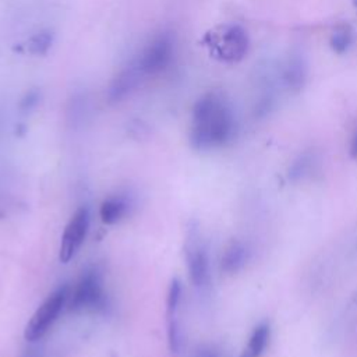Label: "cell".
I'll list each match as a JSON object with an SVG mask.
<instances>
[{
    "instance_id": "8fae6325",
    "label": "cell",
    "mask_w": 357,
    "mask_h": 357,
    "mask_svg": "<svg viewBox=\"0 0 357 357\" xmlns=\"http://www.w3.org/2000/svg\"><path fill=\"white\" fill-rule=\"evenodd\" d=\"M276 88L272 84L271 78L265 77V79L262 81V85L259 88L258 96L254 102V109L252 113L257 119H264L266 116H269L278 103V96H276Z\"/></svg>"
},
{
    "instance_id": "4fadbf2b",
    "label": "cell",
    "mask_w": 357,
    "mask_h": 357,
    "mask_svg": "<svg viewBox=\"0 0 357 357\" xmlns=\"http://www.w3.org/2000/svg\"><path fill=\"white\" fill-rule=\"evenodd\" d=\"M127 212V202L123 198H107L100 204L99 216L105 225L117 223Z\"/></svg>"
},
{
    "instance_id": "7a4b0ae2",
    "label": "cell",
    "mask_w": 357,
    "mask_h": 357,
    "mask_svg": "<svg viewBox=\"0 0 357 357\" xmlns=\"http://www.w3.org/2000/svg\"><path fill=\"white\" fill-rule=\"evenodd\" d=\"M68 296V286H60L36 308L24 329V337L28 342L39 340L49 331L63 310Z\"/></svg>"
},
{
    "instance_id": "2e32d148",
    "label": "cell",
    "mask_w": 357,
    "mask_h": 357,
    "mask_svg": "<svg viewBox=\"0 0 357 357\" xmlns=\"http://www.w3.org/2000/svg\"><path fill=\"white\" fill-rule=\"evenodd\" d=\"M53 33L50 31H40L29 38L28 40V52L31 54H45L53 45Z\"/></svg>"
},
{
    "instance_id": "7c38bea8",
    "label": "cell",
    "mask_w": 357,
    "mask_h": 357,
    "mask_svg": "<svg viewBox=\"0 0 357 357\" xmlns=\"http://www.w3.org/2000/svg\"><path fill=\"white\" fill-rule=\"evenodd\" d=\"M269 335L271 329L266 322H261L259 325H257L250 335L248 342L243 349L240 357H261L269 342Z\"/></svg>"
},
{
    "instance_id": "d6986e66",
    "label": "cell",
    "mask_w": 357,
    "mask_h": 357,
    "mask_svg": "<svg viewBox=\"0 0 357 357\" xmlns=\"http://www.w3.org/2000/svg\"><path fill=\"white\" fill-rule=\"evenodd\" d=\"M194 357H219L218 353L211 349L209 346H199L195 353H194Z\"/></svg>"
},
{
    "instance_id": "52a82bcc",
    "label": "cell",
    "mask_w": 357,
    "mask_h": 357,
    "mask_svg": "<svg viewBox=\"0 0 357 357\" xmlns=\"http://www.w3.org/2000/svg\"><path fill=\"white\" fill-rule=\"evenodd\" d=\"M250 49V36L247 31L237 24L229 25L218 45L219 56L226 61H238L244 59Z\"/></svg>"
},
{
    "instance_id": "8992f818",
    "label": "cell",
    "mask_w": 357,
    "mask_h": 357,
    "mask_svg": "<svg viewBox=\"0 0 357 357\" xmlns=\"http://www.w3.org/2000/svg\"><path fill=\"white\" fill-rule=\"evenodd\" d=\"M184 250L191 283L197 287L205 286L209 279V261L204 245L198 240L197 231L191 230L188 233Z\"/></svg>"
},
{
    "instance_id": "44dd1931",
    "label": "cell",
    "mask_w": 357,
    "mask_h": 357,
    "mask_svg": "<svg viewBox=\"0 0 357 357\" xmlns=\"http://www.w3.org/2000/svg\"><path fill=\"white\" fill-rule=\"evenodd\" d=\"M353 4L357 7V0H353Z\"/></svg>"
},
{
    "instance_id": "9a60e30c",
    "label": "cell",
    "mask_w": 357,
    "mask_h": 357,
    "mask_svg": "<svg viewBox=\"0 0 357 357\" xmlns=\"http://www.w3.org/2000/svg\"><path fill=\"white\" fill-rule=\"evenodd\" d=\"M315 156L311 152L301 153L290 166L289 169V178L291 180H301L305 176L310 174L312 166H314Z\"/></svg>"
},
{
    "instance_id": "277c9868",
    "label": "cell",
    "mask_w": 357,
    "mask_h": 357,
    "mask_svg": "<svg viewBox=\"0 0 357 357\" xmlns=\"http://www.w3.org/2000/svg\"><path fill=\"white\" fill-rule=\"evenodd\" d=\"M105 304L106 296L99 272L95 269L85 272L73 291L70 300V311H98L105 308Z\"/></svg>"
},
{
    "instance_id": "30bf717a",
    "label": "cell",
    "mask_w": 357,
    "mask_h": 357,
    "mask_svg": "<svg viewBox=\"0 0 357 357\" xmlns=\"http://www.w3.org/2000/svg\"><path fill=\"white\" fill-rule=\"evenodd\" d=\"M248 261V248L244 243L233 240L223 251L220 259V269L225 273H237L241 271Z\"/></svg>"
},
{
    "instance_id": "5bb4252c",
    "label": "cell",
    "mask_w": 357,
    "mask_h": 357,
    "mask_svg": "<svg viewBox=\"0 0 357 357\" xmlns=\"http://www.w3.org/2000/svg\"><path fill=\"white\" fill-rule=\"evenodd\" d=\"M354 43V32L349 25L337 26L329 38V46L336 54H344Z\"/></svg>"
},
{
    "instance_id": "ffe728a7",
    "label": "cell",
    "mask_w": 357,
    "mask_h": 357,
    "mask_svg": "<svg viewBox=\"0 0 357 357\" xmlns=\"http://www.w3.org/2000/svg\"><path fill=\"white\" fill-rule=\"evenodd\" d=\"M349 153L353 159H357V127L354 128L351 138H350V145H349Z\"/></svg>"
},
{
    "instance_id": "6da1fadb",
    "label": "cell",
    "mask_w": 357,
    "mask_h": 357,
    "mask_svg": "<svg viewBox=\"0 0 357 357\" xmlns=\"http://www.w3.org/2000/svg\"><path fill=\"white\" fill-rule=\"evenodd\" d=\"M237 121L229 102L216 92L204 93L192 107L190 142L198 151L226 145L234 137Z\"/></svg>"
},
{
    "instance_id": "e0dca14e",
    "label": "cell",
    "mask_w": 357,
    "mask_h": 357,
    "mask_svg": "<svg viewBox=\"0 0 357 357\" xmlns=\"http://www.w3.org/2000/svg\"><path fill=\"white\" fill-rule=\"evenodd\" d=\"M181 297V283L177 278L172 279L169 290H167V297H166V317L167 319L174 318L177 315V308Z\"/></svg>"
},
{
    "instance_id": "5b68a950",
    "label": "cell",
    "mask_w": 357,
    "mask_h": 357,
    "mask_svg": "<svg viewBox=\"0 0 357 357\" xmlns=\"http://www.w3.org/2000/svg\"><path fill=\"white\" fill-rule=\"evenodd\" d=\"M89 227V211L88 208L82 206L75 211V213L68 220L60 241L59 248V259L63 264L71 261L75 254L78 252L79 247L82 245L85 236Z\"/></svg>"
},
{
    "instance_id": "ba28073f",
    "label": "cell",
    "mask_w": 357,
    "mask_h": 357,
    "mask_svg": "<svg viewBox=\"0 0 357 357\" xmlns=\"http://www.w3.org/2000/svg\"><path fill=\"white\" fill-rule=\"evenodd\" d=\"M279 78L283 86L290 92H300L305 86L308 78V63L300 50L289 53L280 67Z\"/></svg>"
},
{
    "instance_id": "9c48e42d",
    "label": "cell",
    "mask_w": 357,
    "mask_h": 357,
    "mask_svg": "<svg viewBox=\"0 0 357 357\" xmlns=\"http://www.w3.org/2000/svg\"><path fill=\"white\" fill-rule=\"evenodd\" d=\"M145 75L134 61L128 67H124L121 71H119L113 79L110 81L107 86V100L110 103H119L124 100L127 96H130L135 88L139 85L141 79Z\"/></svg>"
},
{
    "instance_id": "3957f363",
    "label": "cell",
    "mask_w": 357,
    "mask_h": 357,
    "mask_svg": "<svg viewBox=\"0 0 357 357\" xmlns=\"http://www.w3.org/2000/svg\"><path fill=\"white\" fill-rule=\"evenodd\" d=\"M174 57V38L170 32L158 33L135 60L144 75H155L169 67Z\"/></svg>"
},
{
    "instance_id": "ac0fdd59",
    "label": "cell",
    "mask_w": 357,
    "mask_h": 357,
    "mask_svg": "<svg viewBox=\"0 0 357 357\" xmlns=\"http://www.w3.org/2000/svg\"><path fill=\"white\" fill-rule=\"evenodd\" d=\"M39 102V92L38 91H29L25 93V96L21 99V109L22 110H31L35 107Z\"/></svg>"
}]
</instances>
